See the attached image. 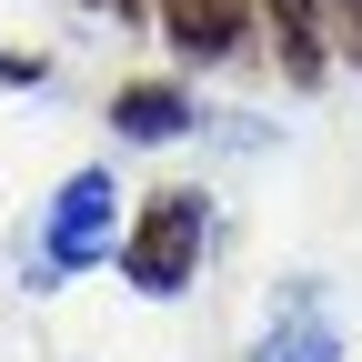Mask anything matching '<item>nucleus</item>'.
<instances>
[{
  "label": "nucleus",
  "instance_id": "nucleus-1",
  "mask_svg": "<svg viewBox=\"0 0 362 362\" xmlns=\"http://www.w3.org/2000/svg\"><path fill=\"white\" fill-rule=\"evenodd\" d=\"M202 242H211V202L192 192V181H171V192H151L141 211L121 221V282L141 292V302H181L202 282Z\"/></svg>",
  "mask_w": 362,
  "mask_h": 362
},
{
  "label": "nucleus",
  "instance_id": "nucleus-2",
  "mask_svg": "<svg viewBox=\"0 0 362 362\" xmlns=\"http://www.w3.org/2000/svg\"><path fill=\"white\" fill-rule=\"evenodd\" d=\"M121 252V181L90 161V171H71L51 202H40V292L51 282H81L90 262H111Z\"/></svg>",
  "mask_w": 362,
  "mask_h": 362
},
{
  "label": "nucleus",
  "instance_id": "nucleus-3",
  "mask_svg": "<svg viewBox=\"0 0 362 362\" xmlns=\"http://www.w3.org/2000/svg\"><path fill=\"white\" fill-rule=\"evenodd\" d=\"M151 21L181 61H242V40H252V0H151Z\"/></svg>",
  "mask_w": 362,
  "mask_h": 362
},
{
  "label": "nucleus",
  "instance_id": "nucleus-4",
  "mask_svg": "<svg viewBox=\"0 0 362 362\" xmlns=\"http://www.w3.org/2000/svg\"><path fill=\"white\" fill-rule=\"evenodd\" d=\"M111 131H121L131 151H171V141L202 131V101H192L181 81H121V90H111Z\"/></svg>",
  "mask_w": 362,
  "mask_h": 362
},
{
  "label": "nucleus",
  "instance_id": "nucleus-5",
  "mask_svg": "<svg viewBox=\"0 0 362 362\" xmlns=\"http://www.w3.org/2000/svg\"><path fill=\"white\" fill-rule=\"evenodd\" d=\"M262 21H272V40H282V81L312 90L322 81V0H262Z\"/></svg>",
  "mask_w": 362,
  "mask_h": 362
},
{
  "label": "nucleus",
  "instance_id": "nucleus-6",
  "mask_svg": "<svg viewBox=\"0 0 362 362\" xmlns=\"http://www.w3.org/2000/svg\"><path fill=\"white\" fill-rule=\"evenodd\" d=\"M252 362H342V332H332V312L302 292V302L282 312V322L262 332V352H252Z\"/></svg>",
  "mask_w": 362,
  "mask_h": 362
},
{
  "label": "nucleus",
  "instance_id": "nucleus-7",
  "mask_svg": "<svg viewBox=\"0 0 362 362\" xmlns=\"http://www.w3.org/2000/svg\"><path fill=\"white\" fill-rule=\"evenodd\" d=\"M0 81H11V90H40L51 71H40V61H21V51H0Z\"/></svg>",
  "mask_w": 362,
  "mask_h": 362
},
{
  "label": "nucleus",
  "instance_id": "nucleus-8",
  "mask_svg": "<svg viewBox=\"0 0 362 362\" xmlns=\"http://www.w3.org/2000/svg\"><path fill=\"white\" fill-rule=\"evenodd\" d=\"M90 11H121V21H141V11H151V0H90Z\"/></svg>",
  "mask_w": 362,
  "mask_h": 362
},
{
  "label": "nucleus",
  "instance_id": "nucleus-9",
  "mask_svg": "<svg viewBox=\"0 0 362 362\" xmlns=\"http://www.w3.org/2000/svg\"><path fill=\"white\" fill-rule=\"evenodd\" d=\"M342 51H352V61H362V21H342Z\"/></svg>",
  "mask_w": 362,
  "mask_h": 362
},
{
  "label": "nucleus",
  "instance_id": "nucleus-10",
  "mask_svg": "<svg viewBox=\"0 0 362 362\" xmlns=\"http://www.w3.org/2000/svg\"><path fill=\"white\" fill-rule=\"evenodd\" d=\"M332 11H342V21H362V0H332Z\"/></svg>",
  "mask_w": 362,
  "mask_h": 362
}]
</instances>
